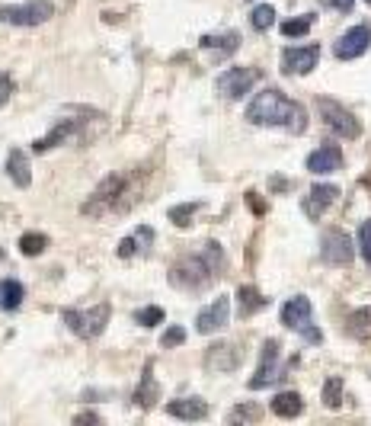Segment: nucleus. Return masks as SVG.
<instances>
[{
    "instance_id": "1",
    "label": "nucleus",
    "mask_w": 371,
    "mask_h": 426,
    "mask_svg": "<svg viewBox=\"0 0 371 426\" xmlns=\"http://www.w3.org/2000/svg\"><path fill=\"white\" fill-rule=\"evenodd\" d=\"M247 122L253 126H273V128H288L295 135L307 132V112L301 103L288 100L279 87H266L263 93H256L247 106Z\"/></svg>"
},
{
    "instance_id": "2",
    "label": "nucleus",
    "mask_w": 371,
    "mask_h": 426,
    "mask_svg": "<svg viewBox=\"0 0 371 426\" xmlns=\"http://www.w3.org/2000/svg\"><path fill=\"white\" fill-rule=\"evenodd\" d=\"M227 259H224V250L218 241H208L198 253H189L182 257L173 269H170V285L182 289V292H202L208 285L215 282L224 273Z\"/></svg>"
},
{
    "instance_id": "3",
    "label": "nucleus",
    "mask_w": 371,
    "mask_h": 426,
    "mask_svg": "<svg viewBox=\"0 0 371 426\" xmlns=\"http://www.w3.org/2000/svg\"><path fill=\"white\" fill-rule=\"evenodd\" d=\"M135 192L138 189L132 186V176L112 173L93 189V196L80 205V212L83 215H93V218L109 215V212H125L128 205H135V199H138Z\"/></svg>"
},
{
    "instance_id": "4",
    "label": "nucleus",
    "mask_w": 371,
    "mask_h": 426,
    "mask_svg": "<svg viewBox=\"0 0 371 426\" xmlns=\"http://www.w3.org/2000/svg\"><path fill=\"white\" fill-rule=\"evenodd\" d=\"M109 318H112V305L109 301H99L90 311H77V308H64L61 311V321L67 324V330L80 340H96L103 330H106Z\"/></svg>"
},
{
    "instance_id": "5",
    "label": "nucleus",
    "mask_w": 371,
    "mask_h": 426,
    "mask_svg": "<svg viewBox=\"0 0 371 426\" xmlns=\"http://www.w3.org/2000/svg\"><path fill=\"white\" fill-rule=\"evenodd\" d=\"M279 340H266L263 343V352H259V368H256V375L250 378V391H263L269 384H279L282 378H288V368L297 366V356L288 359L285 366H279Z\"/></svg>"
},
{
    "instance_id": "6",
    "label": "nucleus",
    "mask_w": 371,
    "mask_h": 426,
    "mask_svg": "<svg viewBox=\"0 0 371 426\" xmlns=\"http://www.w3.org/2000/svg\"><path fill=\"white\" fill-rule=\"evenodd\" d=\"M282 324L288 327V330H295V334H301L307 343H323V334L313 327V308H311V298H304V295H295V298H288L285 305H282Z\"/></svg>"
},
{
    "instance_id": "7",
    "label": "nucleus",
    "mask_w": 371,
    "mask_h": 426,
    "mask_svg": "<svg viewBox=\"0 0 371 426\" xmlns=\"http://www.w3.org/2000/svg\"><path fill=\"white\" fill-rule=\"evenodd\" d=\"M317 112H320L323 126L330 128L333 135H339V138H349V142H355L359 135H362V122L349 112L343 103L330 100V96H320L317 100Z\"/></svg>"
},
{
    "instance_id": "8",
    "label": "nucleus",
    "mask_w": 371,
    "mask_h": 426,
    "mask_svg": "<svg viewBox=\"0 0 371 426\" xmlns=\"http://www.w3.org/2000/svg\"><path fill=\"white\" fill-rule=\"evenodd\" d=\"M55 17V3L51 0H29L17 7H0V23L7 26H42Z\"/></svg>"
},
{
    "instance_id": "9",
    "label": "nucleus",
    "mask_w": 371,
    "mask_h": 426,
    "mask_svg": "<svg viewBox=\"0 0 371 426\" xmlns=\"http://www.w3.org/2000/svg\"><path fill=\"white\" fill-rule=\"evenodd\" d=\"M259 67H227V71H221L215 80L218 93H221L224 100H243L250 90H253V84L259 80Z\"/></svg>"
},
{
    "instance_id": "10",
    "label": "nucleus",
    "mask_w": 371,
    "mask_h": 426,
    "mask_svg": "<svg viewBox=\"0 0 371 426\" xmlns=\"http://www.w3.org/2000/svg\"><path fill=\"white\" fill-rule=\"evenodd\" d=\"M355 257V247L343 228H327L320 237V259L327 266H349Z\"/></svg>"
},
{
    "instance_id": "11",
    "label": "nucleus",
    "mask_w": 371,
    "mask_h": 426,
    "mask_svg": "<svg viewBox=\"0 0 371 426\" xmlns=\"http://www.w3.org/2000/svg\"><path fill=\"white\" fill-rule=\"evenodd\" d=\"M368 49H371V26L368 23L352 26V29H346V33H343L336 42H333V55H336L339 61L362 58Z\"/></svg>"
},
{
    "instance_id": "12",
    "label": "nucleus",
    "mask_w": 371,
    "mask_h": 426,
    "mask_svg": "<svg viewBox=\"0 0 371 426\" xmlns=\"http://www.w3.org/2000/svg\"><path fill=\"white\" fill-rule=\"evenodd\" d=\"M320 61V45H304V49H285L282 51V74L304 77L311 74Z\"/></svg>"
},
{
    "instance_id": "13",
    "label": "nucleus",
    "mask_w": 371,
    "mask_h": 426,
    "mask_svg": "<svg viewBox=\"0 0 371 426\" xmlns=\"http://www.w3.org/2000/svg\"><path fill=\"white\" fill-rule=\"evenodd\" d=\"M336 199H339V186L336 183H317V186H311L307 196L301 199V209H304V215L311 218V221H320V218L327 215V209H330Z\"/></svg>"
},
{
    "instance_id": "14",
    "label": "nucleus",
    "mask_w": 371,
    "mask_h": 426,
    "mask_svg": "<svg viewBox=\"0 0 371 426\" xmlns=\"http://www.w3.org/2000/svg\"><path fill=\"white\" fill-rule=\"evenodd\" d=\"M227 321H231V298L227 295H218L208 308L198 311V318H196V330L198 334H218L221 327H227Z\"/></svg>"
},
{
    "instance_id": "15",
    "label": "nucleus",
    "mask_w": 371,
    "mask_h": 426,
    "mask_svg": "<svg viewBox=\"0 0 371 426\" xmlns=\"http://www.w3.org/2000/svg\"><path fill=\"white\" fill-rule=\"evenodd\" d=\"M307 170L317 176L343 170V148L339 144H320L313 154H307Z\"/></svg>"
},
{
    "instance_id": "16",
    "label": "nucleus",
    "mask_w": 371,
    "mask_h": 426,
    "mask_svg": "<svg viewBox=\"0 0 371 426\" xmlns=\"http://www.w3.org/2000/svg\"><path fill=\"white\" fill-rule=\"evenodd\" d=\"M240 366V350L234 343H215L205 352V368L212 372H234Z\"/></svg>"
},
{
    "instance_id": "17",
    "label": "nucleus",
    "mask_w": 371,
    "mask_h": 426,
    "mask_svg": "<svg viewBox=\"0 0 371 426\" xmlns=\"http://www.w3.org/2000/svg\"><path fill=\"white\" fill-rule=\"evenodd\" d=\"M132 401L138 404L141 410L154 407V404L160 401V384L154 382V359H148V362H144V372H141V382H138V388H135Z\"/></svg>"
},
{
    "instance_id": "18",
    "label": "nucleus",
    "mask_w": 371,
    "mask_h": 426,
    "mask_svg": "<svg viewBox=\"0 0 371 426\" xmlns=\"http://www.w3.org/2000/svg\"><path fill=\"white\" fill-rule=\"evenodd\" d=\"M80 132V119H61L58 126L51 128L45 138H39V142L33 144V151L35 154H45V151H51V148H58V144H64L67 138H74V135Z\"/></svg>"
},
{
    "instance_id": "19",
    "label": "nucleus",
    "mask_w": 371,
    "mask_h": 426,
    "mask_svg": "<svg viewBox=\"0 0 371 426\" xmlns=\"http://www.w3.org/2000/svg\"><path fill=\"white\" fill-rule=\"evenodd\" d=\"M166 414L176 420H205L208 417V404L202 398H176V401L166 404Z\"/></svg>"
},
{
    "instance_id": "20",
    "label": "nucleus",
    "mask_w": 371,
    "mask_h": 426,
    "mask_svg": "<svg viewBox=\"0 0 371 426\" xmlns=\"http://www.w3.org/2000/svg\"><path fill=\"white\" fill-rule=\"evenodd\" d=\"M273 414L282 420H295L304 414V398L297 391H279L273 398Z\"/></svg>"
},
{
    "instance_id": "21",
    "label": "nucleus",
    "mask_w": 371,
    "mask_h": 426,
    "mask_svg": "<svg viewBox=\"0 0 371 426\" xmlns=\"http://www.w3.org/2000/svg\"><path fill=\"white\" fill-rule=\"evenodd\" d=\"M7 176L19 186V189H26V186L33 183V173H29V157H26L23 148H13V151H10V157H7Z\"/></svg>"
},
{
    "instance_id": "22",
    "label": "nucleus",
    "mask_w": 371,
    "mask_h": 426,
    "mask_svg": "<svg viewBox=\"0 0 371 426\" xmlns=\"http://www.w3.org/2000/svg\"><path fill=\"white\" fill-rule=\"evenodd\" d=\"M154 244V228H148V225H141L138 231H135L132 237H122V244H119V257L122 259H128V257H135V253H144Z\"/></svg>"
},
{
    "instance_id": "23",
    "label": "nucleus",
    "mask_w": 371,
    "mask_h": 426,
    "mask_svg": "<svg viewBox=\"0 0 371 426\" xmlns=\"http://www.w3.org/2000/svg\"><path fill=\"white\" fill-rule=\"evenodd\" d=\"M266 305H269V298H263L256 285H240L237 289V314L240 318H253L256 311H263Z\"/></svg>"
},
{
    "instance_id": "24",
    "label": "nucleus",
    "mask_w": 371,
    "mask_h": 426,
    "mask_svg": "<svg viewBox=\"0 0 371 426\" xmlns=\"http://www.w3.org/2000/svg\"><path fill=\"white\" fill-rule=\"evenodd\" d=\"M202 49L205 51H218V58H227L240 49V35L237 33H212V35H202Z\"/></svg>"
},
{
    "instance_id": "25",
    "label": "nucleus",
    "mask_w": 371,
    "mask_h": 426,
    "mask_svg": "<svg viewBox=\"0 0 371 426\" xmlns=\"http://www.w3.org/2000/svg\"><path fill=\"white\" fill-rule=\"evenodd\" d=\"M343 330L349 336H355V340H371V308H355L346 318Z\"/></svg>"
},
{
    "instance_id": "26",
    "label": "nucleus",
    "mask_w": 371,
    "mask_h": 426,
    "mask_svg": "<svg viewBox=\"0 0 371 426\" xmlns=\"http://www.w3.org/2000/svg\"><path fill=\"white\" fill-rule=\"evenodd\" d=\"M26 298V289L19 279H3L0 282V308L3 311H17Z\"/></svg>"
},
{
    "instance_id": "27",
    "label": "nucleus",
    "mask_w": 371,
    "mask_h": 426,
    "mask_svg": "<svg viewBox=\"0 0 371 426\" xmlns=\"http://www.w3.org/2000/svg\"><path fill=\"white\" fill-rule=\"evenodd\" d=\"M45 247H49V237L39 235V231H29V235L19 237V253L23 257H39V253H45Z\"/></svg>"
},
{
    "instance_id": "28",
    "label": "nucleus",
    "mask_w": 371,
    "mask_h": 426,
    "mask_svg": "<svg viewBox=\"0 0 371 426\" xmlns=\"http://www.w3.org/2000/svg\"><path fill=\"white\" fill-rule=\"evenodd\" d=\"M323 404L330 410H339L343 407V378L339 375H330L323 382Z\"/></svg>"
},
{
    "instance_id": "29",
    "label": "nucleus",
    "mask_w": 371,
    "mask_h": 426,
    "mask_svg": "<svg viewBox=\"0 0 371 426\" xmlns=\"http://www.w3.org/2000/svg\"><path fill=\"white\" fill-rule=\"evenodd\" d=\"M198 209H202V202H182V205H173L166 215H170V221H173L176 228H189L192 225V215H196Z\"/></svg>"
},
{
    "instance_id": "30",
    "label": "nucleus",
    "mask_w": 371,
    "mask_h": 426,
    "mask_svg": "<svg viewBox=\"0 0 371 426\" xmlns=\"http://www.w3.org/2000/svg\"><path fill=\"white\" fill-rule=\"evenodd\" d=\"M311 26H313V17H311V13H304V17H297V19H285L279 29H282V35H285V39H297V35L311 33Z\"/></svg>"
},
{
    "instance_id": "31",
    "label": "nucleus",
    "mask_w": 371,
    "mask_h": 426,
    "mask_svg": "<svg viewBox=\"0 0 371 426\" xmlns=\"http://www.w3.org/2000/svg\"><path fill=\"white\" fill-rule=\"evenodd\" d=\"M275 23V10L269 7V3H259V7H253V13H250V26H253L256 33H266V29H273Z\"/></svg>"
},
{
    "instance_id": "32",
    "label": "nucleus",
    "mask_w": 371,
    "mask_h": 426,
    "mask_svg": "<svg viewBox=\"0 0 371 426\" xmlns=\"http://www.w3.org/2000/svg\"><path fill=\"white\" fill-rule=\"evenodd\" d=\"M135 321H138L141 327H157V324H164V308H157V305H148V308L135 311Z\"/></svg>"
},
{
    "instance_id": "33",
    "label": "nucleus",
    "mask_w": 371,
    "mask_h": 426,
    "mask_svg": "<svg viewBox=\"0 0 371 426\" xmlns=\"http://www.w3.org/2000/svg\"><path fill=\"white\" fill-rule=\"evenodd\" d=\"M263 417V410L256 407V404H240V407H234L231 410V423H240V420H243V423H256V420Z\"/></svg>"
},
{
    "instance_id": "34",
    "label": "nucleus",
    "mask_w": 371,
    "mask_h": 426,
    "mask_svg": "<svg viewBox=\"0 0 371 426\" xmlns=\"http://www.w3.org/2000/svg\"><path fill=\"white\" fill-rule=\"evenodd\" d=\"M182 343H186V330H182V327H166L164 336H160V346H164V350H176Z\"/></svg>"
},
{
    "instance_id": "35",
    "label": "nucleus",
    "mask_w": 371,
    "mask_h": 426,
    "mask_svg": "<svg viewBox=\"0 0 371 426\" xmlns=\"http://www.w3.org/2000/svg\"><path fill=\"white\" fill-rule=\"evenodd\" d=\"M359 253H362V259L371 266V218L362 221V228H359Z\"/></svg>"
},
{
    "instance_id": "36",
    "label": "nucleus",
    "mask_w": 371,
    "mask_h": 426,
    "mask_svg": "<svg viewBox=\"0 0 371 426\" xmlns=\"http://www.w3.org/2000/svg\"><path fill=\"white\" fill-rule=\"evenodd\" d=\"M10 96H13V77L3 74L0 77V106H7Z\"/></svg>"
},
{
    "instance_id": "37",
    "label": "nucleus",
    "mask_w": 371,
    "mask_h": 426,
    "mask_svg": "<svg viewBox=\"0 0 371 426\" xmlns=\"http://www.w3.org/2000/svg\"><path fill=\"white\" fill-rule=\"evenodd\" d=\"M320 7H330L336 13H349L355 7V0H320Z\"/></svg>"
},
{
    "instance_id": "38",
    "label": "nucleus",
    "mask_w": 371,
    "mask_h": 426,
    "mask_svg": "<svg viewBox=\"0 0 371 426\" xmlns=\"http://www.w3.org/2000/svg\"><path fill=\"white\" fill-rule=\"evenodd\" d=\"M74 423L77 426H80V423H99V414H93V410H87V414H77Z\"/></svg>"
},
{
    "instance_id": "39",
    "label": "nucleus",
    "mask_w": 371,
    "mask_h": 426,
    "mask_svg": "<svg viewBox=\"0 0 371 426\" xmlns=\"http://www.w3.org/2000/svg\"><path fill=\"white\" fill-rule=\"evenodd\" d=\"M273 189L275 192H285V189H291V183H288V180H282V176H273Z\"/></svg>"
},
{
    "instance_id": "40",
    "label": "nucleus",
    "mask_w": 371,
    "mask_h": 426,
    "mask_svg": "<svg viewBox=\"0 0 371 426\" xmlns=\"http://www.w3.org/2000/svg\"><path fill=\"white\" fill-rule=\"evenodd\" d=\"M247 199H250V205H253V212H263V202L256 199V192H247Z\"/></svg>"
},
{
    "instance_id": "41",
    "label": "nucleus",
    "mask_w": 371,
    "mask_h": 426,
    "mask_svg": "<svg viewBox=\"0 0 371 426\" xmlns=\"http://www.w3.org/2000/svg\"><path fill=\"white\" fill-rule=\"evenodd\" d=\"M365 3H368V7H371V0H365Z\"/></svg>"
},
{
    "instance_id": "42",
    "label": "nucleus",
    "mask_w": 371,
    "mask_h": 426,
    "mask_svg": "<svg viewBox=\"0 0 371 426\" xmlns=\"http://www.w3.org/2000/svg\"><path fill=\"white\" fill-rule=\"evenodd\" d=\"M0 257H3V253H0Z\"/></svg>"
}]
</instances>
